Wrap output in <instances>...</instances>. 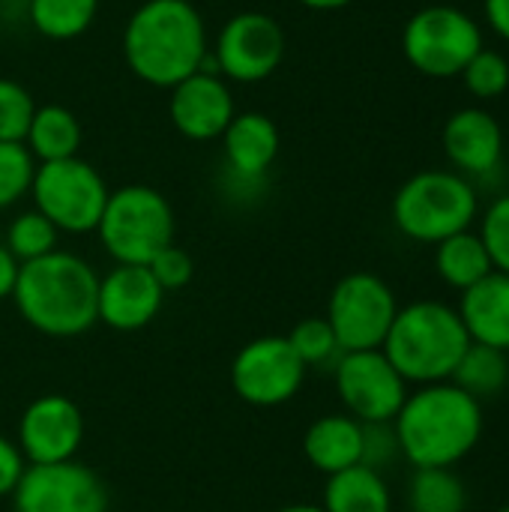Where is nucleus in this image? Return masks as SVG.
Masks as SVG:
<instances>
[{
  "mask_svg": "<svg viewBox=\"0 0 509 512\" xmlns=\"http://www.w3.org/2000/svg\"><path fill=\"white\" fill-rule=\"evenodd\" d=\"M207 54V24L189 0H144L123 27V60L150 87L171 90Z\"/></svg>",
  "mask_w": 509,
  "mask_h": 512,
  "instance_id": "1",
  "label": "nucleus"
},
{
  "mask_svg": "<svg viewBox=\"0 0 509 512\" xmlns=\"http://www.w3.org/2000/svg\"><path fill=\"white\" fill-rule=\"evenodd\" d=\"M402 459L417 468H453L483 438V402L453 381L426 384L408 393L393 420Z\"/></svg>",
  "mask_w": 509,
  "mask_h": 512,
  "instance_id": "2",
  "label": "nucleus"
},
{
  "mask_svg": "<svg viewBox=\"0 0 509 512\" xmlns=\"http://www.w3.org/2000/svg\"><path fill=\"white\" fill-rule=\"evenodd\" d=\"M12 303L36 333L75 339L99 324V276L84 258L54 249L21 264Z\"/></svg>",
  "mask_w": 509,
  "mask_h": 512,
  "instance_id": "3",
  "label": "nucleus"
},
{
  "mask_svg": "<svg viewBox=\"0 0 509 512\" xmlns=\"http://www.w3.org/2000/svg\"><path fill=\"white\" fill-rule=\"evenodd\" d=\"M468 345V330L453 306L417 300L399 306L381 351L408 384L426 387L450 381Z\"/></svg>",
  "mask_w": 509,
  "mask_h": 512,
  "instance_id": "4",
  "label": "nucleus"
},
{
  "mask_svg": "<svg viewBox=\"0 0 509 512\" xmlns=\"http://www.w3.org/2000/svg\"><path fill=\"white\" fill-rule=\"evenodd\" d=\"M477 192L456 171H420L393 198V222L414 243H432L468 231L477 219Z\"/></svg>",
  "mask_w": 509,
  "mask_h": 512,
  "instance_id": "5",
  "label": "nucleus"
},
{
  "mask_svg": "<svg viewBox=\"0 0 509 512\" xmlns=\"http://www.w3.org/2000/svg\"><path fill=\"white\" fill-rule=\"evenodd\" d=\"M96 231L117 264L147 267L174 243V210L159 189L132 183L108 195Z\"/></svg>",
  "mask_w": 509,
  "mask_h": 512,
  "instance_id": "6",
  "label": "nucleus"
},
{
  "mask_svg": "<svg viewBox=\"0 0 509 512\" xmlns=\"http://www.w3.org/2000/svg\"><path fill=\"white\" fill-rule=\"evenodd\" d=\"M30 195L36 204L33 210H39L57 231L90 234L96 231L111 192L90 162L72 156L39 162L33 171Z\"/></svg>",
  "mask_w": 509,
  "mask_h": 512,
  "instance_id": "7",
  "label": "nucleus"
},
{
  "mask_svg": "<svg viewBox=\"0 0 509 512\" xmlns=\"http://www.w3.org/2000/svg\"><path fill=\"white\" fill-rule=\"evenodd\" d=\"M483 48L480 24L456 6H426L402 30L405 60L429 78H456Z\"/></svg>",
  "mask_w": 509,
  "mask_h": 512,
  "instance_id": "8",
  "label": "nucleus"
},
{
  "mask_svg": "<svg viewBox=\"0 0 509 512\" xmlns=\"http://www.w3.org/2000/svg\"><path fill=\"white\" fill-rule=\"evenodd\" d=\"M399 300L393 288L375 273H348L336 282L327 303V324L333 327L342 354L375 351L384 345Z\"/></svg>",
  "mask_w": 509,
  "mask_h": 512,
  "instance_id": "9",
  "label": "nucleus"
},
{
  "mask_svg": "<svg viewBox=\"0 0 509 512\" xmlns=\"http://www.w3.org/2000/svg\"><path fill=\"white\" fill-rule=\"evenodd\" d=\"M306 381V366L288 336H261L246 342L231 363V387L252 408H279L291 402Z\"/></svg>",
  "mask_w": 509,
  "mask_h": 512,
  "instance_id": "10",
  "label": "nucleus"
},
{
  "mask_svg": "<svg viewBox=\"0 0 509 512\" xmlns=\"http://www.w3.org/2000/svg\"><path fill=\"white\" fill-rule=\"evenodd\" d=\"M333 378L345 414L360 423H393L408 399V381L381 348L342 354L333 366Z\"/></svg>",
  "mask_w": 509,
  "mask_h": 512,
  "instance_id": "11",
  "label": "nucleus"
},
{
  "mask_svg": "<svg viewBox=\"0 0 509 512\" xmlns=\"http://www.w3.org/2000/svg\"><path fill=\"white\" fill-rule=\"evenodd\" d=\"M285 57V30L282 24L267 12H237L225 21L219 30L213 60L219 66V75L255 84L270 78Z\"/></svg>",
  "mask_w": 509,
  "mask_h": 512,
  "instance_id": "12",
  "label": "nucleus"
},
{
  "mask_svg": "<svg viewBox=\"0 0 509 512\" xmlns=\"http://www.w3.org/2000/svg\"><path fill=\"white\" fill-rule=\"evenodd\" d=\"M12 512H108V489L75 459L27 465L12 492Z\"/></svg>",
  "mask_w": 509,
  "mask_h": 512,
  "instance_id": "13",
  "label": "nucleus"
},
{
  "mask_svg": "<svg viewBox=\"0 0 509 512\" xmlns=\"http://www.w3.org/2000/svg\"><path fill=\"white\" fill-rule=\"evenodd\" d=\"M84 441L81 408L63 393H45L33 399L18 420V450L27 465H54L75 459Z\"/></svg>",
  "mask_w": 509,
  "mask_h": 512,
  "instance_id": "14",
  "label": "nucleus"
},
{
  "mask_svg": "<svg viewBox=\"0 0 509 512\" xmlns=\"http://www.w3.org/2000/svg\"><path fill=\"white\" fill-rule=\"evenodd\" d=\"M168 114L174 129L189 141H216L234 120V96L222 75L195 72L171 87Z\"/></svg>",
  "mask_w": 509,
  "mask_h": 512,
  "instance_id": "15",
  "label": "nucleus"
},
{
  "mask_svg": "<svg viewBox=\"0 0 509 512\" xmlns=\"http://www.w3.org/2000/svg\"><path fill=\"white\" fill-rule=\"evenodd\" d=\"M165 291L150 267L117 264L99 279V321L117 333L144 330L162 309Z\"/></svg>",
  "mask_w": 509,
  "mask_h": 512,
  "instance_id": "16",
  "label": "nucleus"
},
{
  "mask_svg": "<svg viewBox=\"0 0 509 512\" xmlns=\"http://www.w3.org/2000/svg\"><path fill=\"white\" fill-rule=\"evenodd\" d=\"M228 177L237 186H258L279 156V129L261 111L234 114L222 132Z\"/></svg>",
  "mask_w": 509,
  "mask_h": 512,
  "instance_id": "17",
  "label": "nucleus"
},
{
  "mask_svg": "<svg viewBox=\"0 0 509 512\" xmlns=\"http://www.w3.org/2000/svg\"><path fill=\"white\" fill-rule=\"evenodd\" d=\"M447 159L471 177L492 174L504 156V129L486 108H462L444 123Z\"/></svg>",
  "mask_w": 509,
  "mask_h": 512,
  "instance_id": "18",
  "label": "nucleus"
},
{
  "mask_svg": "<svg viewBox=\"0 0 509 512\" xmlns=\"http://www.w3.org/2000/svg\"><path fill=\"white\" fill-rule=\"evenodd\" d=\"M459 318L468 339L509 354V273H489L474 288L462 291Z\"/></svg>",
  "mask_w": 509,
  "mask_h": 512,
  "instance_id": "19",
  "label": "nucleus"
},
{
  "mask_svg": "<svg viewBox=\"0 0 509 512\" xmlns=\"http://www.w3.org/2000/svg\"><path fill=\"white\" fill-rule=\"evenodd\" d=\"M306 462L333 477L363 462V423L351 414H327L315 420L303 435Z\"/></svg>",
  "mask_w": 509,
  "mask_h": 512,
  "instance_id": "20",
  "label": "nucleus"
},
{
  "mask_svg": "<svg viewBox=\"0 0 509 512\" xmlns=\"http://www.w3.org/2000/svg\"><path fill=\"white\" fill-rule=\"evenodd\" d=\"M324 512H393V495L381 471L354 465L327 477Z\"/></svg>",
  "mask_w": 509,
  "mask_h": 512,
  "instance_id": "21",
  "label": "nucleus"
},
{
  "mask_svg": "<svg viewBox=\"0 0 509 512\" xmlns=\"http://www.w3.org/2000/svg\"><path fill=\"white\" fill-rule=\"evenodd\" d=\"M24 147L36 162H57L78 156L81 147V123L63 105H36L30 120Z\"/></svg>",
  "mask_w": 509,
  "mask_h": 512,
  "instance_id": "22",
  "label": "nucleus"
},
{
  "mask_svg": "<svg viewBox=\"0 0 509 512\" xmlns=\"http://www.w3.org/2000/svg\"><path fill=\"white\" fill-rule=\"evenodd\" d=\"M435 270H438L441 282H447L459 294L474 288L477 282H483L489 273H495L480 234L471 228L459 231L435 246Z\"/></svg>",
  "mask_w": 509,
  "mask_h": 512,
  "instance_id": "23",
  "label": "nucleus"
},
{
  "mask_svg": "<svg viewBox=\"0 0 509 512\" xmlns=\"http://www.w3.org/2000/svg\"><path fill=\"white\" fill-rule=\"evenodd\" d=\"M450 381L459 390H465L468 396H474L477 402L492 399V396L504 393V387L509 384V354L471 342L465 348L462 360L456 363V372Z\"/></svg>",
  "mask_w": 509,
  "mask_h": 512,
  "instance_id": "24",
  "label": "nucleus"
},
{
  "mask_svg": "<svg viewBox=\"0 0 509 512\" xmlns=\"http://www.w3.org/2000/svg\"><path fill=\"white\" fill-rule=\"evenodd\" d=\"M411 512H465L468 489L453 468H417L408 483Z\"/></svg>",
  "mask_w": 509,
  "mask_h": 512,
  "instance_id": "25",
  "label": "nucleus"
},
{
  "mask_svg": "<svg viewBox=\"0 0 509 512\" xmlns=\"http://www.w3.org/2000/svg\"><path fill=\"white\" fill-rule=\"evenodd\" d=\"M99 12V0H27V18L45 39L81 36Z\"/></svg>",
  "mask_w": 509,
  "mask_h": 512,
  "instance_id": "26",
  "label": "nucleus"
},
{
  "mask_svg": "<svg viewBox=\"0 0 509 512\" xmlns=\"http://www.w3.org/2000/svg\"><path fill=\"white\" fill-rule=\"evenodd\" d=\"M57 237H60V231L39 210H27L9 222L3 246L15 255L18 264H27V261H36L48 252H54Z\"/></svg>",
  "mask_w": 509,
  "mask_h": 512,
  "instance_id": "27",
  "label": "nucleus"
},
{
  "mask_svg": "<svg viewBox=\"0 0 509 512\" xmlns=\"http://www.w3.org/2000/svg\"><path fill=\"white\" fill-rule=\"evenodd\" d=\"M288 342L306 369H327V366L333 369L342 357L339 339L333 327L327 324V318H303L288 333Z\"/></svg>",
  "mask_w": 509,
  "mask_h": 512,
  "instance_id": "28",
  "label": "nucleus"
},
{
  "mask_svg": "<svg viewBox=\"0 0 509 512\" xmlns=\"http://www.w3.org/2000/svg\"><path fill=\"white\" fill-rule=\"evenodd\" d=\"M36 159L24 144L0 141V210L18 204L33 183Z\"/></svg>",
  "mask_w": 509,
  "mask_h": 512,
  "instance_id": "29",
  "label": "nucleus"
},
{
  "mask_svg": "<svg viewBox=\"0 0 509 512\" xmlns=\"http://www.w3.org/2000/svg\"><path fill=\"white\" fill-rule=\"evenodd\" d=\"M33 114L36 102L30 90L12 78H0V141L24 144Z\"/></svg>",
  "mask_w": 509,
  "mask_h": 512,
  "instance_id": "30",
  "label": "nucleus"
},
{
  "mask_svg": "<svg viewBox=\"0 0 509 512\" xmlns=\"http://www.w3.org/2000/svg\"><path fill=\"white\" fill-rule=\"evenodd\" d=\"M465 87L477 96V99H498L509 90V63L504 54L480 48L474 54V60L465 66L462 72Z\"/></svg>",
  "mask_w": 509,
  "mask_h": 512,
  "instance_id": "31",
  "label": "nucleus"
},
{
  "mask_svg": "<svg viewBox=\"0 0 509 512\" xmlns=\"http://www.w3.org/2000/svg\"><path fill=\"white\" fill-rule=\"evenodd\" d=\"M477 234L492 258V267L498 273H509V195H501L489 204Z\"/></svg>",
  "mask_w": 509,
  "mask_h": 512,
  "instance_id": "32",
  "label": "nucleus"
},
{
  "mask_svg": "<svg viewBox=\"0 0 509 512\" xmlns=\"http://www.w3.org/2000/svg\"><path fill=\"white\" fill-rule=\"evenodd\" d=\"M150 273H153V279L159 282V288L162 291H180V288H186L189 282H192V276H195V261H192V255L186 252V249H180V246H165L150 264Z\"/></svg>",
  "mask_w": 509,
  "mask_h": 512,
  "instance_id": "33",
  "label": "nucleus"
},
{
  "mask_svg": "<svg viewBox=\"0 0 509 512\" xmlns=\"http://www.w3.org/2000/svg\"><path fill=\"white\" fill-rule=\"evenodd\" d=\"M402 456L393 423H363V462L366 468H387Z\"/></svg>",
  "mask_w": 509,
  "mask_h": 512,
  "instance_id": "34",
  "label": "nucleus"
},
{
  "mask_svg": "<svg viewBox=\"0 0 509 512\" xmlns=\"http://www.w3.org/2000/svg\"><path fill=\"white\" fill-rule=\"evenodd\" d=\"M24 471H27V459L21 456L18 444L0 435V498H12Z\"/></svg>",
  "mask_w": 509,
  "mask_h": 512,
  "instance_id": "35",
  "label": "nucleus"
},
{
  "mask_svg": "<svg viewBox=\"0 0 509 512\" xmlns=\"http://www.w3.org/2000/svg\"><path fill=\"white\" fill-rule=\"evenodd\" d=\"M18 270H21V264L0 243V300H12V291H15V282H18Z\"/></svg>",
  "mask_w": 509,
  "mask_h": 512,
  "instance_id": "36",
  "label": "nucleus"
},
{
  "mask_svg": "<svg viewBox=\"0 0 509 512\" xmlns=\"http://www.w3.org/2000/svg\"><path fill=\"white\" fill-rule=\"evenodd\" d=\"M483 12L489 27L509 42V0H483Z\"/></svg>",
  "mask_w": 509,
  "mask_h": 512,
  "instance_id": "37",
  "label": "nucleus"
},
{
  "mask_svg": "<svg viewBox=\"0 0 509 512\" xmlns=\"http://www.w3.org/2000/svg\"><path fill=\"white\" fill-rule=\"evenodd\" d=\"M297 3H303V6H309V9H318V12H333V9L348 6L351 0H297Z\"/></svg>",
  "mask_w": 509,
  "mask_h": 512,
  "instance_id": "38",
  "label": "nucleus"
},
{
  "mask_svg": "<svg viewBox=\"0 0 509 512\" xmlns=\"http://www.w3.org/2000/svg\"><path fill=\"white\" fill-rule=\"evenodd\" d=\"M276 512H324V507H318V504H291V507H282Z\"/></svg>",
  "mask_w": 509,
  "mask_h": 512,
  "instance_id": "39",
  "label": "nucleus"
},
{
  "mask_svg": "<svg viewBox=\"0 0 509 512\" xmlns=\"http://www.w3.org/2000/svg\"><path fill=\"white\" fill-rule=\"evenodd\" d=\"M498 512H509V504H507V507H501V510H498Z\"/></svg>",
  "mask_w": 509,
  "mask_h": 512,
  "instance_id": "40",
  "label": "nucleus"
}]
</instances>
